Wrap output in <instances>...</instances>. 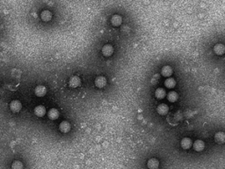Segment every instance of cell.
Here are the masks:
<instances>
[{
  "label": "cell",
  "mask_w": 225,
  "mask_h": 169,
  "mask_svg": "<svg viewBox=\"0 0 225 169\" xmlns=\"http://www.w3.org/2000/svg\"><path fill=\"white\" fill-rule=\"evenodd\" d=\"M180 145H181V147H182L183 149L187 150V149L191 148V146L193 145V142H192L191 138H184L181 140Z\"/></svg>",
  "instance_id": "obj_11"
},
{
  "label": "cell",
  "mask_w": 225,
  "mask_h": 169,
  "mask_svg": "<svg viewBox=\"0 0 225 169\" xmlns=\"http://www.w3.org/2000/svg\"><path fill=\"white\" fill-rule=\"evenodd\" d=\"M71 123L67 121H61L60 125H59V129L62 133H68L71 130Z\"/></svg>",
  "instance_id": "obj_5"
},
{
  "label": "cell",
  "mask_w": 225,
  "mask_h": 169,
  "mask_svg": "<svg viewBox=\"0 0 225 169\" xmlns=\"http://www.w3.org/2000/svg\"><path fill=\"white\" fill-rule=\"evenodd\" d=\"M122 18L118 14H115L111 18V23L114 26H119L122 24Z\"/></svg>",
  "instance_id": "obj_14"
},
{
  "label": "cell",
  "mask_w": 225,
  "mask_h": 169,
  "mask_svg": "<svg viewBox=\"0 0 225 169\" xmlns=\"http://www.w3.org/2000/svg\"><path fill=\"white\" fill-rule=\"evenodd\" d=\"M165 87L170 88V89H172V88L175 87V86H176L175 79H174V78H167L165 79Z\"/></svg>",
  "instance_id": "obj_19"
},
{
  "label": "cell",
  "mask_w": 225,
  "mask_h": 169,
  "mask_svg": "<svg viewBox=\"0 0 225 169\" xmlns=\"http://www.w3.org/2000/svg\"><path fill=\"white\" fill-rule=\"evenodd\" d=\"M34 94L35 95L38 97H43L44 95H46L47 94V88L42 86V85H40V86H37L34 89Z\"/></svg>",
  "instance_id": "obj_4"
},
{
  "label": "cell",
  "mask_w": 225,
  "mask_h": 169,
  "mask_svg": "<svg viewBox=\"0 0 225 169\" xmlns=\"http://www.w3.org/2000/svg\"><path fill=\"white\" fill-rule=\"evenodd\" d=\"M173 71L172 67L169 66V65L164 66V67L162 68V70H161V74H162L164 77H165V78H170V77L173 75Z\"/></svg>",
  "instance_id": "obj_10"
},
{
  "label": "cell",
  "mask_w": 225,
  "mask_h": 169,
  "mask_svg": "<svg viewBox=\"0 0 225 169\" xmlns=\"http://www.w3.org/2000/svg\"><path fill=\"white\" fill-rule=\"evenodd\" d=\"M12 169H23V164L20 162V161H14L12 164Z\"/></svg>",
  "instance_id": "obj_21"
},
{
  "label": "cell",
  "mask_w": 225,
  "mask_h": 169,
  "mask_svg": "<svg viewBox=\"0 0 225 169\" xmlns=\"http://www.w3.org/2000/svg\"><path fill=\"white\" fill-rule=\"evenodd\" d=\"M193 146H194V151H203L204 148H205V144H204V142L201 141V140H196V141L193 144Z\"/></svg>",
  "instance_id": "obj_16"
},
{
  "label": "cell",
  "mask_w": 225,
  "mask_h": 169,
  "mask_svg": "<svg viewBox=\"0 0 225 169\" xmlns=\"http://www.w3.org/2000/svg\"><path fill=\"white\" fill-rule=\"evenodd\" d=\"M69 85L71 88H76L78 87L80 85H81V79L79 77L77 76H72L71 78H70V81H69Z\"/></svg>",
  "instance_id": "obj_2"
},
{
  "label": "cell",
  "mask_w": 225,
  "mask_h": 169,
  "mask_svg": "<svg viewBox=\"0 0 225 169\" xmlns=\"http://www.w3.org/2000/svg\"><path fill=\"white\" fill-rule=\"evenodd\" d=\"M157 112L160 115V116H165L168 114L169 112V108L166 104L165 103H162V104H159L157 108Z\"/></svg>",
  "instance_id": "obj_3"
},
{
  "label": "cell",
  "mask_w": 225,
  "mask_h": 169,
  "mask_svg": "<svg viewBox=\"0 0 225 169\" xmlns=\"http://www.w3.org/2000/svg\"><path fill=\"white\" fill-rule=\"evenodd\" d=\"M12 76L13 78H20V77L21 76V72H20V70L14 69V70L12 71Z\"/></svg>",
  "instance_id": "obj_22"
},
{
  "label": "cell",
  "mask_w": 225,
  "mask_h": 169,
  "mask_svg": "<svg viewBox=\"0 0 225 169\" xmlns=\"http://www.w3.org/2000/svg\"><path fill=\"white\" fill-rule=\"evenodd\" d=\"M214 51L216 55L218 56H223L224 54L225 47L224 44L222 43H217L214 46Z\"/></svg>",
  "instance_id": "obj_12"
},
{
  "label": "cell",
  "mask_w": 225,
  "mask_h": 169,
  "mask_svg": "<svg viewBox=\"0 0 225 169\" xmlns=\"http://www.w3.org/2000/svg\"><path fill=\"white\" fill-rule=\"evenodd\" d=\"M34 114L35 116H37L38 117H42L46 115V108L45 107L40 105V106H37L35 108H34Z\"/></svg>",
  "instance_id": "obj_9"
},
{
  "label": "cell",
  "mask_w": 225,
  "mask_h": 169,
  "mask_svg": "<svg viewBox=\"0 0 225 169\" xmlns=\"http://www.w3.org/2000/svg\"><path fill=\"white\" fill-rule=\"evenodd\" d=\"M215 141H216L217 144H224L225 141L224 133L222 132V131L216 132V135H215Z\"/></svg>",
  "instance_id": "obj_13"
},
{
  "label": "cell",
  "mask_w": 225,
  "mask_h": 169,
  "mask_svg": "<svg viewBox=\"0 0 225 169\" xmlns=\"http://www.w3.org/2000/svg\"><path fill=\"white\" fill-rule=\"evenodd\" d=\"M114 53V47L110 44H106L102 48V54L104 56H111Z\"/></svg>",
  "instance_id": "obj_7"
},
{
  "label": "cell",
  "mask_w": 225,
  "mask_h": 169,
  "mask_svg": "<svg viewBox=\"0 0 225 169\" xmlns=\"http://www.w3.org/2000/svg\"><path fill=\"white\" fill-rule=\"evenodd\" d=\"M155 96L157 97L158 99H164L165 97L166 96V92L164 88L159 87L155 91Z\"/></svg>",
  "instance_id": "obj_17"
},
{
  "label": "cell",
  "mask_w": 225,
  "mask_h": 169,
  "mask_svg": "<svg viewBox=\"0 0 225 169\" xmlns=\"http://www.w3.org/2000/svg\"><path fill=\"white\" fill-rule=\"evenodd\" d=\"M94 83H95V86L98 88H103L106 85V78L103 76H99L95 78Z\"/></svg>",
  "instance_id": "obj_6"
},
{
  "label": "cell",
  "mask_w": 225,
  "mask_h": 169,
  "mask_svg": "<svg viewBox=\"0 0 225 169\" xmlns=\"http://www.w3.org/2000/svg\"><path fill=\"white\" fill-rule=\"evenodd\" d=\"M41 18L43 21H50L52 19V13L51 12L48 11V10H45L43 11L42 13H41Z\"/></svg>",
  "instance_id": "obj_18"
},
{
  "label": "cell",
  "mask_w": 225,
  "mask_h": 169,
  "mask_svg": "<svg viewBox=\"0 0 225 169\" xmlns=\"http://www.w3.org/2000/svg\"><path fill=\"white\" fill-rule=\"evenodd\" d=\"M48 116H49V118L51 120H56V119H58L60 113L56 108H51L48 113Z\"/></svg>",
  "instance_id": "obj_15"
},
{
  "label": "cell",
  "mask_w": 225,
  "mask_h": 169,
  "mask_svg": "<svg viewBox=\"0 0 225 169\" xmlns=\"http://www.w3.org/2000/svg\"><path fill=\"white\" fill-rule=\"evenodd\" d=\"M147 167L149 169H157L159 167V161L156 158H151L147 162Z\"/></svg>",
  "instance_id": "obj_8"
},
{
  "label": "cell",
  "mask_w": 225,
  "mask_h": 169,
  "mask_svg": "<svg viewBox=\"0 0 225 169\" xmlns=\"http://www.w3.org/2000/svg\"><path fill=\"white\" fill-rule=\"evenodd\" d=\"M166 96H167V99H168L170 102H173V103L177 101V99H178V94L176 92H174V91L170 92Z\"/></svg>",
  "instance_id": "obj_20"
},
{
  "label": "cell",
  "mask_w": 225,
  "mask_h": 169,
  "mask_svg": "<svg viewBox=\"0 0 225 169\" xmlns=\"http://www.w3.org/2000/svg\"><path fill=\"white\" fill-rule=\"evenodd\" d=\"M22 108V105L20 103V101L15 99V100H12L11 103H10V109L13 112V113H18L20 111Z\"/></svg>",
  "instance_id": "obj_1"
}]
</instances>
